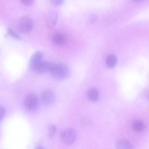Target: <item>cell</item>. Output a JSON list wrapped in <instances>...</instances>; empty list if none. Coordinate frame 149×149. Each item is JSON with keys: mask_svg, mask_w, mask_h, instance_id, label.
<instances>
[{"mask_svg": "<svg viewBox=\"0 0 149 149\" xmlns=\"http://www.w3.org/2000/svg\"><path fill=\"white\" fill-rule=\"evenodd\" d=\"M49 72L53 78L59 80L66 79L69 77L70 74L68 67L63 63H54Z\"/></svg>", "mask_w": 149, "mask_h": 149, "instance_id": "6da1fadb", "label": "cell"}, {"mask_svg": "<svg viewBox=\"0 0 149 149\" xmlns=\"http://www.w3.org/2000/svg\"><path fill=\"white\" fill-rule=\"evenodd\" d=\"M43 17L46 26L49 28L54 27L57 24L58 19V14L55 10L48 9L44 12Z\"/></svg>", "mask_w": 149, "mask_h": 149, "instance_id": "7a4b0ae2", "label": "cell"}, {"mask_svg": "<svg viewBox=\"0 0 149 149\" xmlns=\"http://www.w3.org/2000/svg\"><path fill=\"white\" fill-rule=\"evenodd\" d=\"M33 27V23L32 19L27 16L22 17L18 23V29L23 33L30 32L32 30Z\"/></svg>", "mask_w": 149, "mask_h": 149, "instance_id": "3957f363", "label": "cell"}, {"mask_svg": "<svg viewBox=\"0 0 149 149\" xmlns=\"http://www.w3.org/2000/svg\"><path fill=\"white\" fill-rule=\"evenodd\" d=\"M61 136L63 142L68 145L73 143L77 138V132L72 128H68L64 130L61 133Z\"/></svg>", "mask_w": 149, "mask_h": 149, "instance_id": "277c9868", "label": "cell"}, {"mask_svg": "<svg viewBox=\"0 0 149 149\" xmlns=\"http://www.w3.org/2000/svg\"><path fill=\"white\" fill-rule=\"evenodd\" d=\"M38 101L36 95L33 93L28 94L25 98L24 104L26 108L31 111H35L38 106Z\"/></svg>", "mask_w": 149, "mask_h": 149, "instance_id": "5b68a950", "label": "cell"}, {"mask_svg": "<svg viewBox=\"0 0 149 149\" xmlns=\"http://www.w3.org/2000/svg\"><path fill=\"white\" fill-rule=\"evenodd\" d=\"M54 63L48 61H42L34 70L38 74L44 73L49 72Z\"/></svg>", "mask_w": 149, "mask_h": 149, "instance_id": "8992f818", "label": "cell"}, {"mask_svg": "<svg viewBox=\"0 0 149 149\" xmlns=\"http://www.w3.org/2000/svg\"><path fill=\"white\" fill-rule=\"evenodd\" d=\"M43 57L42 53L40 51L35 52L32 55L30 61V67L33 71L38 65L41 62Z\"/></svg>", "mask_w": 149, "mask_h": 149, "instance_id": "52a82bcc", "label": "cell"}, {"mask_svg": "<svg viewBox=\"0 0 149 149\" xmlns=\"http://www.w3.org/2000/svg\"><path fill=\"white\" fill-rule=\"evenodd\" d=\"M40 100L44 104H49L53 102L55 98L53 93L50 90L43 91L40 95Z\"/></svg>", "mask_w": 149, "mask_h": 149, "instance_id": "ba28073f", "label": "cell"}, {"mask_svg": "<svg viewBox=\"0 0 149 149\" xmlns=\"http://www.w3.org/2000/svg\"><path fill=\"white\" fill-rule=\"evenodd\" d=\"M52 40L55 44L57 45H61L64 43L65 38V36L62 34L57 33L53 35Z\"/></svg>", "mask_w": 149, "mask_h": 149, "instance_id": "9c48e42d", "label": "cell"}, {"mask_svg": "<svg viewBox=\"0 0 149 149\" xmlns=\"http://www.w3.org/2000/svg\"><path fill=\"white\" fill-rule=\"evenodd\" d=\"M87 95L88 98L92 102H96L99 98L98 92L94 88H91L88 91Z\"/></svg>", "mask_w": 149, "mask_h": 149, "instance_id": "30bf717a", "label": "cell"}, {"mask_svg": "<svg viewBox=\"0 0 149 149\" xmlns=\"http://www.w3.org/2000/svg\"><path fill=\"white\" fill-rule=\"evenodd\" d=\"M116 146L118 148H133V146L131 143L126 140L118 141L116 142Z\"/></svg>", "mask_w": 149, "mask_h": 149, "instance_id": "8fae6325", "label": "cell"}, {"mask_svg": "<svg viewBox=\"0 0 149 149\" xmlns=\"http://www.w3.org/2000/svg\"><path fill=\"white\" fill-rule=\"evenodd\" d=\"M133 128L134 130L138 132H141L145 129L144 123L139 120L135 121L133 124Z\"/></svg>", "mask_w": 149, "mask_h": 149, "instance_id": "7c38bea8", "label": "cell"}, {"mask_svg": "<svg viewBox=\"0 0 149 149\" xmlns=\"http://www.w3.org/2000/svg\"><path fill=\"white\" fill-rule=\"evenodd\" d=\"M117 61L116 57L113 55H109L107 58L106 63L107 65L109 68H112L116 65Z\"/></svg>", "mask_w": 149, "mask_h": 149, "instance_id": "4fadbf2b", "label": "cell"}, {"mask_svg": "<svg viewBox=\"0 0 149 149\" xmlns=\"http://www.w3.org/2000/svg\"><path fill=\"white\" fill-rule=\"evenodd\" d=\"M48 138L50 139H52L56 133V127L54 125H50L48 127Z\"/></svg>", "mask_w": 149, "mask_h": 149, "instance_id": "5bb4252c", "label": "cell"}, {"mask_svg": "<svg viewBox=\"0 0 149 149\" xmlns=\"http://www.w3.org/2000/svg\"><path fill=\"white\" fill-rule=\"evenodd\" d=\"M51 4L54 6H58L62 5L64 0H50Z\"/></svg>", "mask_w": 149, "mask_h": 149, "instance_id": "9a60e30c", "label": "cell"}, {"mask_svg": "<svg viewBox=\"0 0 149 149\" xmlns=\"http://www.w3.org/2000/svg\"><path fill=\"white\" fill-rule=\"evenodd\" d=\"M35 0H20L21 3L24 6H30L33 5Z\"/></svg>", "mask_w": 149, "mask_h": 149, "instance_id": "2e32d148", "label": "cell"}, {"mask_svg": "<svg viewBox=\"0 0 149 149\" xmlns=\"http://www.w3.org/2000/svg\"><path fill=\"white\" fill-rule=\"evenodd\" d=\"M8 30L10 35L14 38L17 39H19L20 38L19 36L15 32L12 30L10 29H8Z\"/></svg>", "mask_w": 149, "mask_h": 149, "instance_id": "e0dca14e", "label": "cell"}, {"mask_svg": "<svg viewBox=\"0 0 149 149\" xmlns=\"http://www.w3.org/2000/svg\"><path fill=\"white\" fill-rule=\"evenodd\" d=\"M5 110L4 108L0 106V121L4 118L5 114Z\"/></svg>", "mask_w": 149, "mask_h": 149, "instance_id": "ac0fdd59", "label": "cell"}, {"mask_svg": "<svg viewBox=\"0 0 149 149\" xmlns=\"http://www.w3.org/2000/svg\"><path fill=\"white\" fill-rule=\"evenodd\" d=\"M97 17L94 15H90L89 18L88 20L90 23H94L97 20Z\"/></svg>", "mask_w": 149, "mask_h": 149, "instance_id": "d6986e66", "label": "cell"}, {"mask_svg": "<svg viewBox=\"0 0 149 149\" xmlns=\"http://www.w3.org/2000/svg\"><path fill=\"white\" fill-rule=\"evenodd\" d=\"M37 149H42L44 148L42 146H38L37 147Z\"/></svg>", "mask_w": 149, "mask_h": 149, "instance_id": "ffe728a7", "label": "cell"}, {"mask_svg": "<svg viewBox=\"0 0 149 149\" xmlns=\"http://www.w3.org/2000/svg\"><path fill=\"white\" fill-rule=\"evenodd\" d=\"M133 1H140L142 0H133Z\"/></svg>", "mask_w": 149, "mask_h": 149, "instance_id": "44dd1931", "label": "cell"}]
</instances>
